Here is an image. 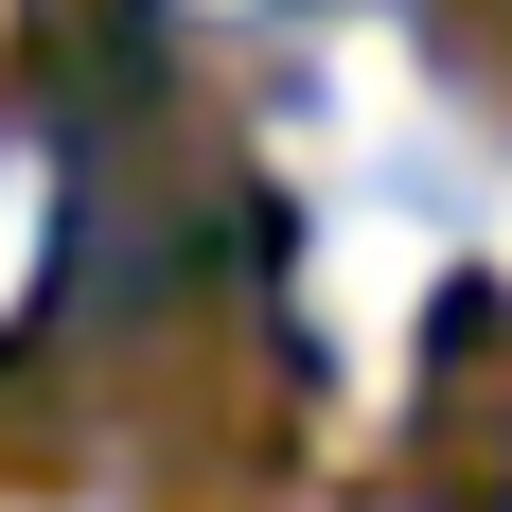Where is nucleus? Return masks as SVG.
I'll use <instances>...</instances> for the list:
<instances>
[{"label": "nucleus", "instance_id": "obj_1", "mask_svg": "<svg viewBox=\"0 0 512 512\" xmlns=\"http://www.w3.org/2000/svg\"><path fill=\"white\" fill-rule=\"evenodd\" d=\"M18 248H36V177L0 159V283H18Z\"/></svg>", "mask_w": 512, "mask_h": 512}]
</instances>
